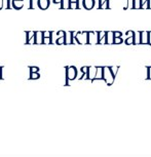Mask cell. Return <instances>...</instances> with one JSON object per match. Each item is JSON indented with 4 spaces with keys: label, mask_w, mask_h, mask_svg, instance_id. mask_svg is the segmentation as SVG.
<instances>
[{
    "label": "cell",
    "mask_w": 151,
    "mask_h": 157,
    "mask_svg": "<svg viewBox=\"0 0 151 157\" xmlns=\"http://www.w3.org/2000/svg\"><path fill=\"white\" fill-rule=\"evenodd\" d=\"M95 4H96V1H95V0H82V6L87 10H93L95 7Z\"/></svg>",
    "instance_id": "cell-9"
},
{
    "label": "cell",
    "mask_w": 151,
    "mask_h": 157,
    "mask_svg": "<svg viewBox=\"0 0 151 157\" xmlns=\"http://www.w3.org/2000/svg\"><path fill=\"white\" fill-rule=\"evenodd\" d=\"M2 71H3V67H0V80L3 79V76H2Z\"/></svg>",
    "instance_id": "cell-32"
},
{
    "label": "cell",
    "mask_w": 151,
    "mask_h": 157,
    "mask_svg": "<svg viewBox=\"0 0 151 157\" xmlns=\"http://www.w3.org/2000/svg\"><path fill=\"white\" fill-rule=\"evenodd\" d=\"M148 45L151 46V31H148Z\"/></svg>",
    "instance_id": "cell-31"
},
{
    "label": "cell",
    "mask_w": 151,
    "mask_h": 157,
    "mask_svg": "<svg viewBox=\"0 0 151 157\" xmlns=\"http://www.w3.org/2000/svg\"><path fill=\"white\" fill-rule=\"evenodd\" d=\"M66 35V34H65ZM65 35L64 36H61L59 37L57 41H56V44H58V45H61V44H65V42H66V38H65Z\"/></svg>",
    "instance_id": "cell-20"
},
{
    "label": "cell",
    "mask_w": 151,
    "mask_h": 157,
    "mask_svg": "<svg viewBox=\"0 0 151 157\" xmlns=\"http://www.w3.org/2000/svg\"><path fill=\"white\" fill-rule=\"evenodd\" d=\"M97 80H104V67H97L96 77L91 80V82H95Z\"/></svg>",
    "instance_id": "cell-4"
},
{
    "label": "cell",
    "mask_w": 151,
    "mask_h": 157,
    "mask_svg": "<svg viewBox=\"0 0 151 157\" xmlns=\"http://www.w3.org/2000/svg\"><path fill=\"white\" fill-rule=\"evenodd\" d=\"M140 44H148V31H142Z\"/></svg>",
    "instance_id": "cell-14"
},
{
    "label": "cell",
    "mask_w": 151,
    "mask_h": 157,
    "mask_svg": "<svg viewBox=\"0 0 151 157\" xmlns=\"http://www.w3.org/2000/svg\"><path fill=\"white\" fill-rule=\"evenodd\" d=\"M29 69H30V72H39V68L37 66H30Z\"/></svg>",
    "instance_id": "cell-27"
},
{
    "label": "cell",
    "mask_w": 151,
    "mask_h": 157,
    "mask_svg": "<svg viewBox=\"0 0 151 157\" xmlns=\"http://www.w3.org/2000/svg\"><path fill=\"white\" fill-rule=\"evenodd\" d=\"M10 3H11L10 0H3V8H5V10H10V8H13Z\"/></svg>",
    "instance_id": "cell-21"
},
{
    "label": "cell",
    "mask_w": 151,
    "mask_h": 157,
    "mask_svg": "<svg viewBox=\"0 0 151 157\" xmlns=\"http://www.w3.org/2000/svg\"><path fill=\"white\" fill-rule=\"evenodd\" d=\"M106 35H107V32L106 31H101V32H97V36H98V41L97 44H106Z\"/></svg>",
    "instance_id": "cell-8"
},
{
    "label": "cell",
    "mask_w": 151,
    "mask_h": 157,
    "mask_svg": "<svg viewBox=\"0 0 151 157\" xmlns=\"http://www.w3.org/2000/svg\"><path fill=\"white\" fill-rule=\"evenodd\" d=\"M141 34H142V31L136 32V44H140V41H141Z\"/></svg>",
    "instance_id": "cell-23"
},
{
    "label": "cell",
    "mask_w": 151,
    "mask_h": 157,
    "mask_svg": "<svg viewBox=\"0 0 151 157\" xmlns=\"http://www.w3.org/2000/svg\"><path fill=\"white\" fill-rule=\"evenodd\" d=\"M113 40H114L113 31L107 32V35H106V44H113Z\"/></svg>",
    "instance_id": "cell-13"
},
{
    "label": "cell",
    "mask_w": 151,
    "mask_h": 157,
    "mask_svg": "<svg viewBox=\"0 0 151 157\" xmlns=\"http://www.w3.org/2000/svg\"><path fill=\"white\" fill-rule=\"evenodd\" d=\"M74 35H75V32H74V31L66 32V35H65V38H66V42H65V44H75Z\"/></svg>",
    "instance_id": "cell-6"
},
{
    "label": "cell",
    "mask_w": 151,
    "mask_h": 157,
    "mask_svg": "<svg viewBox=\"0 0 151 157\" xmlns=\"http://www.w3.org/2000/svg\"><path fill=\"white\" fill-rule=\"evenodd\" d=\"M77 74L78 71L76 69V67H66V82H65V85H69V81L75 80L76 77H77Z\"/></svg>",
    "instance_id": "cell-1"
},
{
    "label": "cell",
    "mask_w": 151,
    "mask_h": 157,
    "mask_svg": "<svg viewBox=\"0 0 151 157\" xmlns=\"http://www.w3.org/2000/svg\"><path fill=\"white\" fill-rule=\"evenodd\" d=\"M24 2L25 0H11V6L14 10H20L24 7Z\"/></svg>",
    "instance_id": "cell-10"
},
{
    "label": "cell",
    "mask_w": 151,
    "mask_h": 157,
    "mask_svg": "<svg viewBox=\"0 0 151 157\" xmlns=\"http://www.w3.org/2000/svg\"><path fill=\"white\" fill-rule=\"evenodd\" d=\"M147 68V80H151V66L146 67Z\"/></svg>",
    "instance_id": "cell-26"
},
{
    "label": "cell",
    "mask_w": 151,
    "mask_h": 157,
    "mask_svg": "<svg viewBox=\"0 0 151 157\" xmlns=\"http://www.w3.org/2000/svg\"><path fill=\"white\" fill-rule=\"evenodd\" d=\"M115 80V76L113 75L110 67H104V81L107 85H112Z\"/></svg>",
    "instance_id": "cell-2"
},
{
    "label": "cell",
    "mask_w": 151,
    "mask_h": 157,
    "mask_svg": "<svg viewBox=\"0 0 151 157\" xmlns=\"http://www.w3.org/2000/svg\"><path fill=\"white\" fill-rule=\"evenodd\" d=\"M110 69H111V71H112V73H113V75H114V76H116L117 71H118V69H119V67H110Z\"/></svg>",
    "instance_id": "cell-28"
},
{
    "label": "cell",
    "mask_w": 151,
    "mask_h": 157,
    "mask_svg": "<svg viewBox=\"0 0 151 157\" xmlns=\"http://www.w3.org/2000/svg\"><path fill=\"white\" fill-rule=\"evenodd\" d=\"M133 10H141V0H134V7Z\"/></svg>",
    "instance_id": "cell-22"
},
{
    "label": "cell",
    "mask_w": 151,
    "mask_h": 157,
    "mask_svg": "<svg viewBox=\"0 0 151 157\" xmlns=\"http://www.w3.org/2000/svg\"><path fill=\"white\" fill-rule=\"evenodd\" d=\"M26 35H27V39H26L25 44H35V34L36 31H26Z\"/></svg>",
    "instance_id": "cell-3"
},
{
    "label": "cell",
    "mask_w": 151,
    "mask_h": 157,
    "mask_svg": "<svg viewBox=\"0 0 151 157\" xmlns=\"http://www.w3.org/2000/svg\"><path fill=\"white\" fill-rule=\"evenodd\" d=\"M38 8L41 10H45L49 7L50 0H38Z\"/></svg>",
    "instance_id": "cell-11"
},
{
    "label": "cell",
    "mask_w": 151,
    "mask_h": 157,
    "mask_svg": "<svg viewBox=\"0 0 151 157\" xmlns=\"http://www.w3.org/2000/svg\"><path fill=\"white\" fill-rule=\"evenodd\" d=\"M123 42V39L121 37H114L113 44H120Z\"/></svg>",
    "instance_id": "cell-24"
},
{
    "label": "cell",
    "mask_w": 151,
    "mask_h": 157,
    "mask_svg": "<svg viewBox=\"0 0 151 157\" xmlns=\"http://www.w3.org/2000/svg\"><path fill=\"white\" fill-rule=\"evenodd\" d=\"M80 71L82 72V76L80 77V78H79V80H82V79L84 78V76L87 77V71H88V67H81L80 68Z\"/></svg>",
    "instance_id": "cell-19"
},
{
    "label": "cell",
    "mask_w": 151,
    "mask_h": 157,
    "mask_svg": "<svg viewBox=\"0 0 151 157\" xmlns=\"http://www.w3.org/2000/svg\"><path fill=\"white\" fill-rule=\"evenodd\" d=\"M79 0H71L70 3V10H79Z\"/></svg>",
    "instance_id": "cell-16"
},
{
    "label": "cell",
    "mask_w": 151,
    "mask_h": 157,
    "mask_svg": "<svg viewBox=\"0 0 151 157\" xmlns=\"http://www.w3.org/2000/svg\"><path fill=\"white\" fill-rule=\"evenodd\" d=\"M97 74V67H88V71L87 74V77H85V80H93V79L96 77Z\"/></svg>",
    "instance_id": "cell-5"
},
{
    "label": "cell",
    "mask_w": 151,
    "mask_h": 157,
    "mask_svg": "<svg viewBox=\"0 0 151 157\" xmlns=\"http://www.w3.org/2000/svg\"><path fill=\"white\" fill-rule=\"evenodd\" d=\"M3 8V0H0V10Z\"/></svg>",
    "instance_id": "cell-35"
},
{
    "label": "cell",
    "mask_w": 151,
    "mask_h": 157,
    "mask_svg": "<svg viewBox=\"0 0 151 157\" xmlns=\"http://www.w3.org/2000/svg\"><path fill=\"white\" fill-rule=\"evenodd\" d=\"M147 10H151V0L147 1Z\"/></svg>",
    "instance_id": "cell-33"
},
{
    "label": "cell",
    "mask_w": 151,
    "mask_h": 157,
    "mask_svg": "<svg viewBox=\"0 0 151 157\" xmlns=\"http://www.w3.org/2000/svg\"><path fill=\"white\" fill-rule=\"evenodd\" d=\"M61 1H62V0H52V2H54L55 4H59V3H61Z\"/></svg>",
    "instance_id": "cell-34"
},
{
    "label": "cell",
    "mask_w": 151,
    "mask_h": 157,
    "mask_svg": "<svg viewBox=\"0 0 151 157\" xmlns=\"http://www.w3.org/2000/svg\"><path fill=\"white\" fill-rule=\"evenodd\" d=\"M136 33V32H134V31H132V30H130V31H128L126 33V38H128V37H130V36H132V35H134Z\"/></svg>",
    "instance_id": "cell-29"
},
{
    "label": "cell",
    "mask_w": 151,
    "mask_h": 157,
    "mask_svg": "<svg viewBox=\"0 0 151 157\" xmlns=\"http://www.w3.org/2000/svg\"><path fill=\"white\" fill-rule=\"evenodd\" d=\"M39 78H40L39 72H30V77H29L30 80H35V79H39Z\"/></svg>",
    "instance_id": "cell-18"
},
{
    "label": "cell",
    "mask_w": 151,
    "mask_h": 157,
    "mask_svg": "<svg viewBox=\"0 0 151 157\" xmlns=\"http://www.w3.org/2000/svg\"><path fill=\"white\" fill-rule=\"evenodd\" d=\"M43 42V35H42V31L41 32H37L35 34V44H42Z\"/></svg>",
    "instance_id": "cell-12"
},
{
    "label": "cell",
    "mask_w": 151,
    "mask_h": 157,
    "mask_svg": "<svg viewBox=\"0 0 151 157\" xmlns=\"http://www.w3.org/2000/svg\"><path fill=\"white\" fill-rule=\"evenodd\" d=\"M38 0H29V6L28 10H34L38 7Z\"/></svg>",
    "instance_id": "cell-17"
},
{
    "label": "cell",
    "mask_w": 151,
    "mask_h": 157,
    "mask_svg": "<svg viewBox=\"0 0 151 157\" xmlns=\"http://www.w3.org/2000/svg\"><path fill=\"white\" fill-rule=\"evenodd\" d=\"M70 3H71V0H62L61 1V10H70Z\"/></svg>",
    "instance_id": "cell-15"
},
{
    "label": "cell",
    "mask_w": 151,
    "mask_h": 157,
    "mask_svg": "<svg viewBox=\"0 0 151 157\" xmlns=\"http://www.w3.org/2000/svg\"><path fill=\"white\" fill-rule=\"evenodd\" d=\"M105 2H106V0H99V5H98V7H97L98 10H102L105 4Z\"/></svg>",
    "instance_id": "cell-25"
},
{
    "label": "cell",
    "mask_w": 151,
    "mask_h": 157,
    "mask_svg": "<svg viewBox=\"0 0 151 157\" xmlns=\"http://www.w3.org/2000/svg\"><path fill=\"white\" fill-rule=\"evenodd\" d=\"M97 32H87V44H97L98 41V36H97Z\"/></svg>",
    "instance_id": "cell-7"
},
{
    "label": "cell",
    "mask_w": 151,
    "mask_h": 157,
    "mask_svg": "<svg viewBox=\"0 0 151 157\" xmlns=\"http://www.w3.org/2000/svg\"><path fill=\"white\" fill-rule=\"evenodd\" d=\"M113 33H114V37H122V33L121 32L113 31Z\"/></svg>",
    "instance_id": "cell-30"
}]
</instances>
